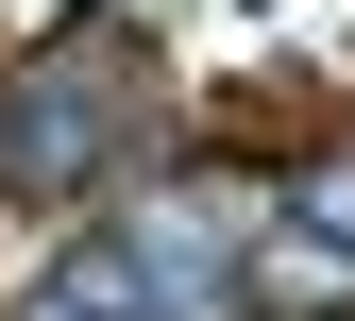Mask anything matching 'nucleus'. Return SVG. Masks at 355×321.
<instances>
[{
    "instance_id": "obj_2",
    "label": "nucleus",
    "mask_w": 355,
    "mask_h": 321,
    "mask_svg": "<svg viewBox=\"0 0 355 321\" xmlns=\"http://www.w3.org/2000/svg\"><path fill=\"white\" fill-rule=\"evenodd\" d=\"M237 304L254 321H338L355 304V254L304 237V220H254V237H237Z\"/></svg>"
},
{
    "instance_id": "obj_1",
    "label": "nucleus",
    "mask_w": 355,
    "mask_h": 321,
    "mask_svg": "<svg viewBox=\"0 0 355 321\" xmlns=\"http://www.w3.org/2000/svg\"><path fill=\"white\" fill-rule=\"evenodd\" d=\"M119 85V17H68L51 51L17 68V102H0V186H85V169L136 135V102H102Z\"/></svg>"
},
{
    "instance_id": "obj_4",
    "label": "nucleus",
    "mask_w": 355,
    "mask_h": 321,
    "mask_svg": "<svg viewBox=\"0 0 355 321\" xmlns=\"http://www.w3.org/2000/svg\"><path fill=\"white\" fill-rule=\"evenodd\" d=\"M271 220H304V237H338L355 254V153H322V169H288V203Z\"/></svg>"
},
{
    "instance_id": "obj_3",
    "label": "nucleus",
    "mask_w": 355,
    "mask_h": 321,
    "mask_svg": "<svg viewBox=\"0 0 355 321\" xmlns=\"http://www.w3.org/2000/svg\"><path fill=\"white\" fill-rule=\"evenodd\" d=\"M17 321H169V304L136 288V254H119V237H85V254H68V270H51V288H34V304H17Z\"/></svg>"
}]
</instances>
